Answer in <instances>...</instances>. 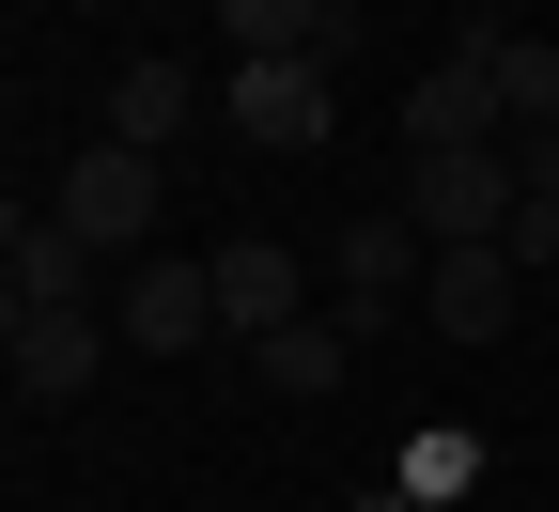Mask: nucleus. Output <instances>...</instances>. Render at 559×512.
<instances>
[{
  "label": "nucleus",
  "mask_w": 559,
  "mask_h": 512,
  "mask_svg": "<svg viewBox=\"0 0 559 512\" xmlns=\"http://www.w3.org/2000/svg\"><path fill=\"white\" fill-rule=\"evenodd\" d=\"M466 47L498 62V109H513V140H528V124H559V32H498V16H466Z\"/></svg>",
  "instance_id": "9b49d317"
},
{
  "label": "nucleus",
  "mask_w": 559,
  "mask_h": 512,
  "mask_svg": "<svg viewBox=\"0 0 559 512\" xmlns=\"http://www.w3.org/2000/svg\"><path fill=\"white\" fill-rule=\"evenodd\" d=\"M513 296H528V264H513L498 234H481V249H436V279H419V311H436L451 342H498V326H513Z\"/></svg>",
  "instance_id": "6e6552de"
},
{
  "label": "nucleus",
  "mask_w": 559,
  "mask_h": 512,
  "mask_svg": "<svg viewBox=\"0 0 559 512\" xmlns=\"http://www.w3.org/2000/svg\"><path fill=\"white\" fill-rule=\"evenodd\" d=\"M234 140H264V156H326V140H342V79H326V62H234Z\"/></svg>",
  "instance_id": "7ed1b4c3"
},
{
  "label": "nucleus",
  "mask_w": 559,
  "mask_h": 512,
  "mask_svg": "<svg viewBox=\"0 0 559 512\" xmlns=\"http://www.w3.org/2000/svg\"><path fill=\"white\" fill-rule=\"evenodd\" d=\"M404 140H419V156H451V140H513V109H498V62H481L466 32H451V62H436V79L404 94Z\"/></svg>",
  "instance_id": "0eeeda50"
},
{
  "label": "nucleus",
  "mask_w": 559,
  "mask_h": 512,
  "mask_svg": "<svg viewBox=\"0 0 559 512\" xmlns=\"http://www.w3.org/2000/svg\"><path fill=\"white\" fill-rule=\"evenodd\" d=\"M513 140H451V156H404V217H419V249H481V234H513Z\"/></svg>",
  "instance_id": "f257e3e1"
},
{
  "label": "nucleus",
  "mask_w": 559,
  "mask_h": 512,
  "mask_svg": "<svg viewBox=\"0 0 559 512\" xmlns=\"http://www.w3.org/2000/svg\"><path fill=\"white\" fill-rule=\"evenodd\" d=\"M94 264L109 249H79V234H62V217H0V296H16V311H94Z\"/></svg>",
  "instance_id": "423d86ee"
},
{
  "label": "nucleus",
  "mask_w": 559,
  "mask_h": 512,
  "mask_svg": "<svg viewBox=\"0 0 559 512\" xmlns=\"http://www.w3.org/2000/svg\"><path fill=\"white\" fill-rule=\"evenodd\" d=\"M513 171H528V202L559 217V124H528V140H513Z\"/></svg>",
  "instance_id": "2eb2a0df"
},
{
  "label": "nucleus",
  "mask_w": 559,
  "mask_h": 512,
  "mask_svg": "<svg viewBox=\"0 0 559 512\" xmlns=\"http://www.w3.org/2000/svg\"><path fill=\"white\" fill-rule=\"evenodd\" d=\"M109 326H124L140 357H187V342H234V326H218V264H124V296H109Z\"/></svg>",
  "instance_id": "20e7f679"
},
{
  "label": "nucleus",
  "mask_w": 559,
  "mask_h": 512,
  "mask_svg": "<svg viewBox=\"0 0 559 512\" xmlns=\"http://www.w3.org/2000/svg\"><path fill=\"white\" fill-rule=\"evenodd\" d=\"M187 109H202V94H187V62H171V47H156V62H124V79H109V140H140V156H156V140H171Z\"/></svg>",
  "instance_id": "ddd939ff"
},
{
  "label": "nucleus",
  "mask_w": 559,
  "mask_h": 512,
  "mask_svg": "<svg viewBox=\"0 0 559 512\" xmlns=\"http://www.w3.org/2000/svg\"><path fill=\"white\" fill-rule=\"evenodd\" d=\"M62 234L79 249H109V264H140L156 249V156H140V140H79V156H62Z\"/></svg>",
  "instance_id": "f03ea898"
},
{
  "label": "nucleus",
  "mask_w": 559,
  "mask_h": 512,
  "mask_svg": "<svg viewBox=\"0 0 559 512\" xmlns=\"http://www.w3.org/2000/svg\"><path fill=\"white\" fill-rule=\"evenodd\" d=\"M202 264H218V326L264 357L280 326H311V264L296 249H264V234H234V249H202Z\"/></svg>",
  "instance_id": "39448f33"
},
{
  "label": "nucleus",
  "mask_w": 559,
  "mask_h": 512,
  "mask_svg": "<svg viewBox=\"0 0 559 512\" xmlns=\"http://www.w3.org/2000/svg\"><path fill=\"white\" fill-rule=\"evenodd\" d=\"M404 512H436V497H404Z\"/></svg>",
  "instance_id": "dca6fc26"
},
{
  "label": "nucleus",
  "mask_w": 559,
  "mask_h": 512,
  "mask_svg": "<svg viewBox=\"0 0 559 512\" xmlns=\"http://www.w3.org/2000/svg\"><path fill=\"white\" fill-rule=\"evenodd\" d=\"M342 373H358V326H342V311H311V326L264 342V389H280V404H326Z\"/></svg>",
  "instance_id": "f8f14e48"
},
{
  "label": "nucleus",
  "mask_w": 559,
  "mask_h": 512,
  "mask_svg": "<svg viewBox=\"0 0 559 512\" xmlns=\"http://www.w3.org/2000/svg\"><path fill=\"white\" fill-rule=\"evenodd\" d=\"M109 342H124L109 311H16V389H32V404H79V389L109 373Z\"/></svg>",
  "instance_id": "9d476101"
},
{
  "label": "nucleus",
  "mask_w": 559,
  "mask_h": 512,
  "mask_svg": "<svg viewBox=\"0 0 559 512\" xmlns=\"http://www.w3.org/2000/svg\"><path fill=\"white\" fill-rule=\"evenodd\" d=\"M404 264H436V249H419V217H358V234L326 249V279H342V326H358V342L404 311Z\"/></svg>",
  "instance_id": "1a4fd4ad"
},
{
  "label": "nucleus",
  "mask_w": 559,
  "mask_h": 512,
  "mask_svg": "<svg viewBox=\"0 0 559 512\" xmlns=\"http://www.w3.org/2000/svg\"><path fill=\"white\" fill-rule=\"evenodd\" d=\"M466 481H481V434H419V451H404V497L466 512Z\"/></svg>",
  "instance_id": "4468645a"
}]
</instances>
